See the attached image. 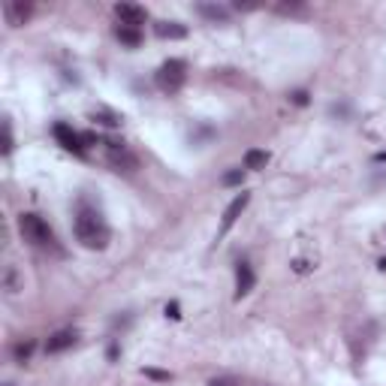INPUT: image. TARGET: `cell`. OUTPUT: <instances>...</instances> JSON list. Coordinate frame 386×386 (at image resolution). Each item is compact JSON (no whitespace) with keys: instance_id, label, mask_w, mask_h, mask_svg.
Segmentation results:
<instances>
[{"instance_id":"d6986e66","label":"cell","mask_w":386,"mask_h":386,"mask_svg":"<svg viewBox=\"0 0 386 386\" xmlns=\"http://www.w3.org/2000/svg\"><path fill=\"white\" fill-rule=\"evenodd\" d=\"M208 386H239V383L232 380V378H218V380H211Z\"/></svg>"},{"instance_id":"ffe728a7","label":"cell","mask_w":386,"mask_h":386,"mask_svg":"<svg viewBox=\"0 0 386 386\" xmlns=\"http://www.w3.org/2000/svg\"><path fill=\"white\" fill-rule=\"evenodd\" d=\"M145 374H148V378H154V380H169V374H166V371H154V368H148Z\"/></svg>"},{"instance_id":"2e32d148","label":"cell","mask_w":386,"mask_h":386,"mask_svg":"<svg viewBox=\"0 0 386 386\" xmlns=\"http://www.w3.org/2000/svg\"><path fill=\"white\" fill-rule=\"evenodd\" d=\"M241 181H245V172H241V169H232V172H227V175H223V185H227V187L241 185Z\"/></svg>"},{"instance_id":"7402d4cb","label":"cell","mask_w":386,"mask_h":386,"mask_svg":"<svg viewBox=\"0 0 386 386\" xmlns=\"http://www.w3.org/2000/svg\"><path fill=\"white\" fill-rule=\"evenodd\" d=\"M293 100H296L299 106H305V103H308V94H305V91H296V94H293Z\"/></svg>"},{"instance_id":"6da1fadb","label":"cell","mask_w":386,"mask_h":386,"mask_svg":"<svg viewBox=\"0 0 386 386\" xmlns=\"http://www.w3.org/2000/svg\"><path fill=\"white\" fill-rule=\"evenodd\" d=\"M73 229H76V239L82 241V248L88 251H103L109 248V227H106V220L103 215H100L97 208H91V206H79L76 211V223H73Z\"/></svg>"},{"instance_id":"8992f818","label":"cell","mask_w":386,"mask_h":386,"mask_svg":"<svg viewBox=\"0 0 386 386\" xmlns=\"http://www.w3.org/2000/svg\"><path fill=\"white\" fill-rule=\"evenodd\" d=\"M55 139H58L67 151H73V154H85L82 133H76V130L69 127V124H55Z\"/></svg>"},{"instance_id":"9a60e30c","label":"cell","mask_w":386,"mask_h":386,"mask_svg":"<svg viewBox=\"0 0 386 386\" xmlns=\"http://www.w3.org/2000/svg\"><path fill=\"white\" fill-rule=\"evenodd\" d=\"M94 118H100V124H106V127H118L121 124V115H115V112H94Z\"/></svg>"},{"instance_id":"603a6c76","label":"cell","mask_w":386,"mask_h":386,"mask_svg":"<svg viewBox=\"0 0 386 386\" xmlns=\"http://www.w3.org/2000/svg\"><path fill=\"white\" fill-rule=\"evenodd\" d=\"M374 160H378V164H386V151H380V154L374 157Z\"/></svg>"},{"instance_id":"7c38bea8","label":"cell","mask_w":386,"mask_h":386,"mask_svg":"<svg viewBox=\"0 0 386 386\" xmlns=\"http://www.w3.org/2000/svg\"><path fill=\"white\" fill-rule=\"evenodd\" d=\"M115 36H118L124 46H130V48H136V46L142 43V30H139V27H124V25H118V27H115Z\"/></svg>"},{"instance_id":"277c9868","label":"cell","mask_w":386,"mask_h":386,"mask_svg":"<svg viewBox=\"0 0 386 386\" xmlns=\"http://www.w3.org/2000/svg\"><path fill=\"white\" fill-rule=\"evenodd\" d=\"M115 15H118V22L124 27H139V30H142V25H145V18H148L145 6H139V4H115Z\"/></svg>"},{"instance_id":"4fadbf2b","label":"cell","mask_w":386,"mask_h":386,"mask_svg":"<svg viewBox=\"0 0 386 386\" xmlns=\"http://www.w3.org/2000/svg\"><path fill=\"white\" fill-rule=\"evenodd\" d=\"M266 164H269V154L266 151H248L245 154V169H266Z\"/></svg>"},{"instance_id":"5bb4252c","label":"cell","mask_w":386,"mask_h":386,"mask_svg":"<svg viewBox=\"0 0 386 386\" xmlns=\"http://www.w3.org/2000/svg\"><path fill=\"white\" fill-rule=\"evenodd\" d=\"M199 13L211 18V22H227V9L223 6H208V4H199Z\"/></svg>"},{"instance_id":"30bf717a","label":"cell","mask_w":386,"mask_h":386,"mask_svg":"<svg viewBox=\"0 0 386 386\" xmlns=\"http://www.w3.org/2000/svg\"><path fill=\"white\" fill-rule=\"evenodd\" d=\"M253 284H257V278H253V269L248 266V262H239V266H236V299L248 296V293L253 290Z\"/></svg>"},{"instance_id":"8fae6325","label":"cell","mask_w":386,"mask_h":386,"mask_svg":"<svg viewBox=\"0 0 386 386\" xmlns=\"http://www.w3.org/2000/svg\"><path fill=\"white\" fill-rule=\"evenodd\" d=\"M154 34L160 39H185L187 36V27L178 25V22H157L154 25Z\"/></svg>"},{"instance_id":"52a82bcc","label":"cell","mask_w":386,"mask_h":386,"mask_svg":"<svg viewBox=\"0 0 386 386\" xmlns=\"http://www.w3.org/2000/svg\"><path fill=\"white\" fill-rule=\"evenodd\" d=\"M30 4H25V0H6L4 4V18H6V25H13V27H22L27 18H30Z\"/></svg>"},{"instance_id":"ac0fdd59","label":"cell","mask_w":386,"mask_h":386,"mask_svg":"<svg viewBox=\"0 0 386 386\" xmlns=\"http://www.w3.org/2000/svg\"><path fill=\"white\" fill-rule=\"evenodd\" d=\"M13 151V130H9V121L4 124V154H9Z\"/></svg>"},{"instance_id":"3957f363","label":"cell","mask_w":386,"mask_h":386,"mask_svg":"<svg viewBox=\"0 0 386 386\" xmlns=\"http://www.w3.org/2000/svg\"><path fill=\"white\" fill-rule=\"evenodd\" d=\"M187 82V64L178 58H169L164 67L157 69V88L166 91V94H175V91H181V85Z\"/></svg>"},{"instance_id":"9c48e42d","label":"cell","mask_w":386,"mask_h":386,"mask_svg":"<svg viewBox=\"0 0 386 386\" xmlns=\"http://www.w3.org/2000/svg\"><path fill=\"white\" fill-rule=\"evenodd\" d=\"M76 338H79V335L73 329H60V332H55L52 338L46 341V353H64V350L73 347Z\"/></svg>"},{"instance_id":"e0dca14e","label":"cell","mask_w":386,"mask_h":386,"mask_svg":"<svg viewBox=\"0 0 386 386\" xmlns=\"http://www.w3.org/2000/svg\"><path fill=\"white\" fill-rule=\"evenodd\" d=\"M30 353H34V341H27V344H18V347H15V357L22 359V362L30 357Z\"/></svg>"},{"instance_id":"ba28073f","label":"cell","mask_w":386,"mask_h":386,"mask_svg":"<svg viewBox=\"0 0 386 386\" xmlns=\"http://www.w3.org/2000/svg\"><path fill=\"white\" fill-rule=\"evenodd\" d=\"M248 202H251V193H239V197L229 202V206H227V211H223V223H220V232H227V229L232 227V223H236V220L241 218V211L248 208Z\"/></svg>"},{"instance_id":"44dd1931","label":"cell","mask_w":386,"mask_h":386,"mask_svg":"<svg viewBox=\"0 0 386 386\" xmlns=\"http://www.w3.org/2000/svg\"><path fill=\"white\" fill-rule=\"evenodd\" d=\"M166 317H172V320L181 317V314H178V305H166Z\"/></svg>"},{"instance_id":"cb8c5ba5","label":"cell","mask_w":386,"mask_h":386,"mask_svg":"<svg viewBox=\"0 0 386 386\" xmlns=\"http://www.w3.org/2000/svg\"><path fill=\"white\" fill-rule=\"evenodd\" d=\"M380 269H383V272H386V260H380Z\"/></svg>"},{"instance_id":"7a4b0ae2","label":"cell","mask_w":386,"mask_h":386,"mask_svg":"<svg viewBox=\"0 0 386 386\" xmlns=\"http://www.w3.org/2000/svg\"><path fill=\"white\" fill-rule=\"evenodd\" d=\"M18 229H22L25 241H30V245H36V248H52L55 245L52 227H48L39 215H34V211H27V215L18 218Z\"/></svg>"},{"instance_id":"5b68a950","label":"cell","mask_w":386,"mask_h":386,"mask_svg":"<svg viewBox=\"0 0 386 386\" xmlns=\"http://www.w3.org/2000/svg\"><path fill=\"white\" fill-rule=\"evenodd\" d=\"M106 154H109V164L112 166H115V169H136V157L133 154H130V151H127V145H124V142H106Z\"/></svg>"}]
</instances>
